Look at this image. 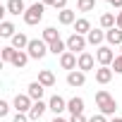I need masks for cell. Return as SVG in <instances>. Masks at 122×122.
Instances as JSON below:
<instances>
[{
  "mask_svg": "<svg viewBox=\"0 0 122 122\" xmlns=\"http://www.w3.org/2000/svg\"><path fill=\"white\" fill-rule=\"evenodd\" d=\"M96 103H98V108H101V115H112V112L117 110V101H115L105 89L96 91Z\"/></svg>",
  "mask_w": 122,
  "mask_h": 122,
  "instance_id": "cell-1",
  "label": "cell"
},
{
  "mask_svg": "<svg viewBox=\"0 0 122 122\" xmlns=\"http://www.w3.org/2000/svg\"><path fill=\"white\" fill-rule=\"evenodd\" d=\"M43 12H46V5H43V3H34L31 7H26V12H24V22H26L29 26H36V24L43 19Z\"/></svg>",
  "mask_w": 122,
  "mask_h": 122,
  "instance_id": "cell-2",
  "label": "cell"
},
{
  "mask_svg": "<svg viewBox=\"0 0 122 122\" xmlns=\"http://www.w3.org/2000/svg\"><path fill=\"white\" fill-rule=\"evenodd\" d=\"M26 53H29V57L41 60V57H46V53H50V50H48V43H46L43 38H31V43H29Z\"/></svg>",
  "mask_w": 122,
  "mask_h": 122,
  "instance_id": "cell-3",
  "label": "cell"
},
{
  "mask_svg": "<svg viewBox=\"0 0 122 122\" xmlns=\"http://www.w3.org/2000/svg\"><path fill=\"white\" fill-rule=\"evenodd\" d=\"M86 43H89V41H86V36H81V34H72V36L67 38V50H70V53H74V55H77V53L81 55V53H84V48H86Z\"/></svg>",
  "mask_w": 122,
  "mask_h": 122,
  "instance_id": "cell-4",
  "label": "cell"
},
{
  "mask_svg": "<svg viewBox=\"0 0 122 122\" xmlns=\"http://www.w3.org/2000/svg\"><path fill=\"white\" fill-rule=\"evenodd\" d=\"M115 53H112V48H108V46H101L98 50H96V60H98V65L101 67H110L112 62H115Z\"/></svg>",
  "mask_w": 122,
  "mask_h": 122,
  "instance_id": "cell-5",
  "label": "cell"
},
{
  "mask_svg": "<svg viewBox=\"0 0 122 122\" xmlns=\"http://www.w3.org/2000/svg\"><path fill=\"white\" fill-rule=\"evenodd\" d=\"M12 105L17 108V112H26V115H29V110H31V105H34V98H31L29 93H17L15 101H12Z\"/></svg>",
  "mask_w": 122,
  "mask_h": 122,
  "instance_id": "cell-6",
  "label": "cell"
},
{
  "mask_svg": "<svg viewBox=\"0 0 122 122\" xmlns=\"http://www.w3.org/2000/svg\"><path fill=\"white\" fill-rule=\"evenodd\" d=\"M96 67V57L91 55V53H81L79 55V60H77V70H81V72H89V70H93Z\"/></svg>",
  "mask_w": 122,
  "mask_h": 122,
  "instance_id": "cell-7",
  "label": "cell"
},
{
  "mask_svg": "<svg viewBox=\"0 0 122 122\" xmlns=\"http://www.w3.org/2000/svg\"><path fill=\"white\" fill-rule=\"evenodd\" d=\"M67 84H70L72 89H79V86H84V84H86V72H81V70H74V72H70V74H67Z\"/></svg>",
  "mask_w": 122,
  "mask_h": 122,
  "instance_id": "cell-8",
  "label": "cell"
},
{
  "mask_svg": "<svg viewBox=\"0 0 122 122\" xmlns=\"http://www.w3.org/2000/svg\"><path fill=\"white\" fill-rule=\"evenodd\" d=\"M48 110H53V112H55V117H57L62 110H67V101H65L62 96H57V93H55V96L48 101Z\"/></svg>",
  "mask_w": 122,
  "mask_h": 122,
  "instance_id": "cell-9",
  "label": "cell"
},
{
  "mask_svg": "<svg viewBox=\"0 0 122 122\" xmlns=\"http://www.w3.org/2000/svg\"><path fill=\"white\" fill-rule=\"evenodd\" d=\"M77 60H79V57H77L74 53H70V50H67L65 55H60V67H62V70H70V72H74V70H77Z\"/></svg>",
  "mask_w": 122,
  "mask_h": 122,
  "instance_id": "cell-10",
  "label": "cell"
},
{
  "mask_svg": "<svg viewBox=\"0 0 122 122\" xmlns=\"http://www.w3.org/2000/svg\"><path fill=\"white\" fill-rule=\"evenodd\" d=\"M46 110H48V103H43V101H34V105H31V110H29V120H41Z\"/></svg>",
  "mask_w": 122,
  "mask_h": 122,
  "instance_id": "cell-11",
  "label": "cell"
},
{
  "mask_svg": "<svg viewBox=\"0 0 122 122\" xmlns=\"http://www.w3.org/2000/svg\"><path fill=\"white\" fill-rule=\"evenodd\" d=\"M5 12H10V15H24V12H26V5H24V0H7V5H5Z\"/></svg>",
  "mask_w": 122,
  "mask_h": 122,
  "instance_id": "cell-12",
  "label": "cell"
},
{
  "mask_svg": "<svg viewBox=\"0 0 122 122\" xmlns=\"http://www.w3.org/2000/svg\"><path fill=\"white\" fill-rule=\"evenodd\" d=\"M57 22H60V24H65V26H70V24L77 22V12L70 10V7H67V10H60V12H57Z\"/></svg>",
  "mask_w": 122,
  "mask_h": 122,
  "instance_id": "cell-13",
  "label": "cell"
},
{
  "mask_svg": "<svg viewBox=\"0 0 122 122\" xmlns=\"http://www.w3.org/2000/svg\"><path fill=\"white\" fill-rule=\"evenodd\" d=\"M67 110H70L72 115H84V98H79V96L70 98V101H67Z\"/></svg>",
  "mask_w": 122,
  "mask_h": 122,
  "instance_id": "cell-14",
  "label": "cell"
},
{
  "mask_svg": "<svg viewBox=\"0 0 122 122\" xmlns=\"http://www.w3.org/2000/svg\"><path fill=\"white\" fill-rule=\"evenodd\" d=\"M105 41L110 43V46H122V29H108L105 31Z\"/></svg>",
  "mask_w": 122,
  "mask_h": 122,
  "instance_id": "cell-15",
  "label": "cell"
},
{
  "mask_svg": "<svg viewBox=\"0 0 122 122\" xmlns=\"http://www.w3.org/2000/svg\"><path fill=\"white\" fill-rule=\"evenodd\" d=\"M101 26L108 31V29H115L117 26V15H112V12H103L101 15Z\"/></svg>",
  "mask_w": 122,
  "mask_h": 122,
  "instance_id": "cell-16",
  "label": "cell"
},
{
  "mask_svg": "<svg viewBox=\"0 0 122 122\" xmlns=\"http://www.w3.org/2000/svg\"><path fill=\"white\" fill-rule=\"evenodd\" d=\"M89 31H91V22H89L86 17H79V19L74 22V34H81V36H89Z\"/></svg>",
  "mask_w": 122,
  "mask_h": 122,
  "instance_id": "cell-17",
  "label": "cell"
},
{
  "mask_svg": "<svg viewBox=\"0 0 122 122\" xmlns=\"http://www.w3.org/2000/svg\"><path fill=\"white\" fill-rule=\"evenodd\" d=\"M86 41H89L91 46H98V48H101V43L105 41V31H101V29H91L89 36H86Z\"/></svg>",
  "mask_w": 122,
  "mask_h": 122,
  "instance_id": "cell-18",
  "label": "cell"
},
{
  "mask_svg": "<svg viewBox=\"0 0 122 122\" xmlns=\"http://www.w3.org/2000/svg\"><path fill=\"white\" fill-rule=\"evenodd\" d=\"M112 79V67H98L96 70V81L98 84H110Z\"/></svg>",
  "mask_w": 122,
  "mask_h": 122,
  "instance_id": "cell-19",
  "label": "cell"
},
{
  "mask_svg": "<svg viewBox=\"0 0 122 122\" xmlns=\"http://www.w3.org/2000/svg\"><path fill=\"white\" fill-rule=\"evenodd\" d=\"M43 91H46V86H43L41 81H31V84H29V91H26V93H29V96H31L34 101H41V98H43Z\"/></svg>",
  "mask_w": 122,
  "mask_h": 122,
  "instance_id": "cell-20",
  "label": "cell"
},
{
  "mask_svg": "<svg viewBox=\"0 0 122 122\" xmlns=\"http://www.w3.org/2000/svg\"><path fill=\"white\" fill-rule=\"evenodd\" d=\"M48 50H50L53 55H65V53H67V41H62V38H57V41L48 43Z\"/></svg>",
  "mask_w": 122,
  "mask_h": 122,
  "instance_id": "cell-21",
  "label": "cell"
},
{
  "mask_svg": "<svg viewBox=\"0 0 122 122\" xmlns=\"http://www.w3.org/2000/svg\"><path fill=\"white\" fill-rule=\"evenodd\" d=\"M29 43H31V41H29L22 31L12 36V48H17V50H26V48H29Z\"/></svg>",
  "mask_w": 122,
  "mask_h": 122,
  "instance_id": "cell-22",
  "label": "cell"
},
{
  "mask_svg": "<svg viewBox=\"0 0 122 122\" xmlns=\"http://www.w3.org/2000/svg\"><path fill=\"white\" fill-rule=\"evenodd\" d=\"M38 81H41L46 89H50V86H55V74H53L50 70H41V72H38Z\"/></svg>",
  "mask_w": 122,
  "mask_h": 122,
  "instance_id": "cell-23",
  "label": "cell"
},
{
  "mask_svg": "<svg viewBox=\"0 0 122 122\" xmlns=\"http://www.w3.org/2000/svg\"><path fill=\"white\" fill-rule=\"evenodd\" d=\"M26 62H29V53H26V50H17V55H15V60H12V65H15L17 70H22V67H26Z\"/></svg>",
  "mask_w": 122,
  "mask_h": 122,
  "instance_id": "cell-24",
  "label": "cell"
},
{
  "mask_svg": "<svg viewBox=\"0 0 122 122\" xmlns=\"http://www.w3.org/2000/svg\"><path fill=\"white\" fill-rule=\"evenodd\" d=\"M15 34H17V31H15V24H12V22H7V19H5V22H0V36L12 38Z\"/></svg>",
  "mask_w": 122,
  "mask_h": 122,
  "instance_id": "cell-25",
  "label": "cell"
},
{
  "mask_svg": "<svg viewBox=\"0 0 122 122\" xmlns=\"http://www.w3.org/2000/svg\"><path fill=\"white\" fill-rule=\"evenodd\" d=\"M15 55H17V48H12V46H5L3 50H0V57H3V62H10V65H12Z\"/></svg>",
  "mask_w": 122,
  "mask_h": 122,
  "instance_id": "cell-26",
  "label": "cell"
},
{
  "mask_svg": "<svg viewBox=\"0 0 122 122\" xmlns=\"http://www.w3.org/2000/svg\"><path fill=\"white\" fill-rule=\"evenodd\" d=\"M77 10L79 12H93L96 10V0H77Z\"/></svg>",
  "mask_w": 122,
  "mask_h": 122,
  "instance_id": "cell-27",
  "label": "cell"
},
{
  "mask_svg": "<svg viewBox=\"0 0 122 122\" xmlns=\"http://www.w3.org/2000/svg\"><path fill=\"white\" fill-rule=\"evenodd\" d=\"M57 38H60V34H57V29H55V26L43 29V41H46V43H53V41H57Z\"/></svg>",
  "mask_w": 122,
  "mask_h": 122,
  "instance_id": "cell-28",
  "label": "cell"
},
{
  "mask_svg": "<svg viewBox=\"0 0 122 122\" xmlns=\"http://www.w3.org/2000/svg\"><path fill=\"white\" fill-rule=\"evenodd\" d=\"M112 72L122 74V55H117V57H115V62H112Z\"/></svg>",
  "mask_w": 122,
  "mask_h": 122,
  "instance_id": "cell-29",
  "label": "cell"
},
{
  "mask_svg": "<svg viewBox=\"0 0 122 122\" xmlns=\"http://www.w3.org/2000/svg\"><path fill=\"white\" fill-rule=\"evenodd\" d=\"M7 112H10V103L0 101V117H7Z\"/></svg>",
  "mask_w": 122,
  "mask_h": 122,
  "instance_id": "cell-30",
  "label": "cell"
},
{
  "mask_svg": "<svg viewBox=\"0 0 122 122\" xmlns=\"http://www.w3.org/2000/svg\"><path fill=\"white\" fill-rule=\"evenodd\" d=\"M12 122H29V115H26V112H17Z\"/></svg>",
  "mask_w": 122,
  "mask_h": 122,
  "instance_id": "cell-31",
  "label": "cell"
},
{
  "mask_svg": "<svg viewBox=\"0 0 122 122\" xmlns=\"http://www.w3.org/2000/svg\"><path fill=\"white\" fill-rule=\"evenodd\" d=\"M89 122H108V120H105V115H101V112H98V115H93Z\"/></svg>",
  "mask_w": 122,
  "mask_h": 122,
  "instance_id": "cell-32",
  "label": "cell"
},
{
  "mask_svg": "<svg viewBox=\"0 0 122 122\" xmlns=\"http://www.w3.org/2000/svg\"><path fill=\"white\" fill-rule=\"evenodd\" d=\"M55 10H67V0H57V3H55Z\"/></svg>",
  "mask_w": 122,
  "mask_h": 122,
  "instance_id": "cell-33",
  "label": "cell"
},
{
  "mask_svg": "<svg viewBox=\"0 0 122 122\" xmlns=\"http://www.w3.org/2000/svg\"><path fill=\"white\" fill-rule=\"evenodd\" d=\"M70 122H89V120H86L84 115H72V120H70Z\"/></svg>",
  "mask_w": 122,
  "mask_h": 122,
  "instance_id": "cell-34",
  "label": "cell"
},
{
  "mask_svg": "<svg viewBox=\"0 0 122 122\" xmlns=\"http://www.w3.org/2000/svg\"><path fill=\"white\" fill-rule=\"evenodd\" d=\"M105 3H110V5H115V7L122 10V0H105Z\"/></svg>",
  "mask_w": 122,
  "mask_h": 122,
  "instance_id": "cell-35",
  "label": "cell"
},
{
  "mask_svg": "<svg viewBox=\"0 0 122 122\" xmlns=\"http://www.w3.org/2000/svg\"><path fill=\"white\" fill-rule=\"evenodd\" d=\"M117 29H122V10L117 12Z\"/></svg>",
  "mask_w": 122,
  "mask_h": 122,
  "instance_id": "cell-36",
  "label": "cell"
},
{
  "mask_svg": "<svg viewBox=\"0 0 122 122\" xmlns=\"http://www.w3.org/2000/svg\"><path fill=\"white\" fill-rule=\"evenodd\" d=\"M41 3H43L46 7H48V5H53V7H55V3H57V0H41Z\"/></svg>",
  "mask_w": 122,
  "mask_h": 122,
  "instance_id": "cell-37",
  "label": "cell"
},
{
  "mask_svg": "<svg viewBox=\"0 0 122 122\" xmlns=\"http://www.w3.org/2000/svg\"><path fill=\"white\" fill-rule=\"evenodd\" d=\"M53 122H67V120H62V117H60V115H57V117H55Z\"/></svg>",
  "mask_w": 122,
  "mask_h": 122,
  "instance_id": "cell-38",
  "label": "cell"
},
{
  "mask_svg": "<svg viewBox=\"0 0 122 122\" xmlns=\"http://www.w3.org/2000/svg\"><path fill=\"white\" fill-rule=\"evenodd\" d=\"M110 122H122V117H115V120H110Z\"/></svg>",
  "mask_w": 122,
  "mask_h": 122,
  "instance_id": "cell-39",
  "label": "cell"
},
{
  "mask_svg": "<svg viewBox=\"0 0 122 122\" xmlns=\"http://www.w3.org/2000/svg\"><path fill=\"white\" fill-rule=\"evenodd\" d=\"M120 48H122V46H120Z\"/></svg>",
  "mask_w": 122,
  "mask_h": 122,
  "instance_id": "cell-40",
  "label": "cell"
}]
</instances>
